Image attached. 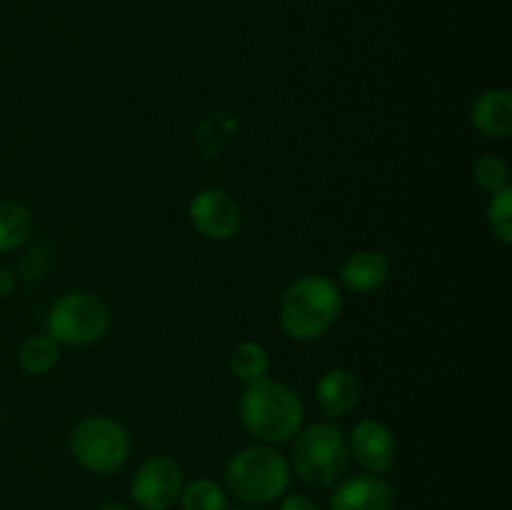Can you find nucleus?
<instances>
[{"mask_svg":"<svg viewBox=\"0 0 512 510\" xmlns=\"http://www.w3.org/2000/svg\"><path fill=\"white\" fill-rule=\"evenodd\" d=\"M280 328L290 340H318L343 315L340 288L323 273H303L280 295Z\"/></svg>","mask_w":512,"mask_h":510,"instance_id":"1","label":"nucleus"},{"mask_svg":"<svg viewBox=\"0 0 512 510\" xmlns=\"http://www.w3.org/2000/svg\"><path fill=\"white\" fill-rule=\"evenodd\" d=\"M243 428L265 445L288 443L298 435L305 420V405L298 390L288 383L265 378L245 385L238 400Z\"/></svg>","mask_w":512,"mask_h":510,"instance_id":"2","label":"nucleus"},{"mask_svg":"<svg viewBox=\"0 0 512 510\" xmlns=\"http://www.w3.org/2000/svg\"><path fill=\"white\" fill-rule=\"evenodd\" d=\"M288 458L273 445H248L230 455L223 470V488L243 505H265L283 498L290 485Z\"/></svg>","mask_w":512,"mask_h":510,"instance_id":"3","label":"nucleus"},{"mask_svg":"<svg viewBox=\"0 0 512 510\" xmlns=\"http://www.w3.org/2000/svg\"><path fill=\"white\" fill-rule=\"evenodd\" d=\"M290 470L310 488H335L345 478L350 465L348 435L333 420L300 428L293 438Z\"/></svg>","mask_w":512,"mask_h":510,"instance_id":"4","label":"nucleus"},{"mask_svg":"<svg viewBox=\"0 0 512 510\" xmlns=\"http://www.w3.org/2000/svg\"><path fill=\"white\" fill-rule=\"evenodd\" d=\"M70 455L80 468L95 475H113L128 463L130 433L108 415H88L78 420L68 438Z\"/></svg>","mask_w":512,"mask_h":510,"instance_id":"5","label":"nucleus"},{"mask_svg":"<svg viewBox=\"0 0 512 510\" xmlns=\"http://www.w3.org/2000/svg\"><path fill=\"white\" fill-rule=\"evenodd\" d=\"M110 328V310L98 295L88 290H68L58 295L45 315V333L60 345L85 348L105 338Z\"/></svg>","mask_w":512,"mask_h":510,"instance_id":"6","label":"nucleus"},{"mask_svg":"<svg viewBox=\"0 0 512 510\" xmlns=\"http://www.w3.org/2000/svg\"><path fill=\"white\" fill-rule=\"evenodd\" d=\"M185 485L183 468L170 455H150L130 480V495L140 510H170Z\"/></svg>","mask_w":512,"mask_h":510,"instance_id":"7","label":"nucleus"},{"mask_svg":"<svg viewBox=\"0 0 512 510\" xmlns=\"http://www.w3.org/2000/svg\"><path fill=\"white\" fill-rule=\"evenodd\" d=\"M188 218L205 240L225 243L238 235L243 225V210L228 190L203 188L190 198Z\"/></svg>","mask_w":512,"mask_h":510,"instance_id":"8","label":"nucleus"},{"mask_svg":"<svg viewBox=\"0 0 512 510\" xmlns=\"http://www.w3.org/2000/svg\"><path fill=\"white\" fill-rule=\"evenodd\" d=\"M350 458L370 475H385L395 465V453L398 443L395 435L383 420L363 418L355 423V428L348 435Z\"/></svg>","mask_w":512,"mask_h":510,"instance_id":"9","label":"nucleus"},{"mask_svg":"<svg viewBox=\"0 0 512 510\" xmlns=\"http://www.w3.org/2000/svg\"><path fill=\"white\" fill-rule=\"evenodd\" d=\"M328 510H395V488L383 475H353L335 485Z\"/></svg>","mask_w":512,"mask_h":510,"instance_id":"10","label":"nucleus"},{"mask_svg":"<svg viewBox=\"0 0 512 510\" xmlns=\"http://www.w3.org/2000/svg\"><path fill=\"white\" fill-rule=\"evenodd\" d=\"M338 275L343 288L350 290V293H378V290L388 283L390 263L380 250L360 248L343 260Z\"/></svg>","mask_w":512,"mask_h":510,"instance_id":"11","label":"nucleus"},{"mask_svg":"<svg viewBox=\"0 0 512 510\" xmlns=\"http://www.w3.org/2000/svg\"><path fill=\"white\" fill-rule=\"evenodd\" d=\"M315 400L328 420L345 418L360 400V380L348 368H330L315 385Z\"/></svg>","mask_w":512,"mask_h":510,"instance_id":"12","label":"nucleus"},{"mask_svg":"<svg viewBox=\"0 0 512 510\" xmlns=\"http://www.w3.org/2000/svg\"><path fill=\"white\" fill-rule=\"evenodd\" d=\"M470 123L485 138H508L512 133V95L505 88H490L470 105Z\"/></svg>","mask_w":512,"mask_h":510,"instance_id":"13","label":"nucleus"},{"mask_svg":"<svg viewBox=\"0 0 512 510\" xmlns=\"http://www.w3.org/2000/svg\"><path fill=\"white\" fill-rule=\"evenodd\" d=\"M33 235V215L23 203L0 200V255L23 248Z\"/></svg>","mask_w":512,"mask_h":510,"instance_id":"14","label":"nucleus"},{"mask_svg":"<svg viewBox=\"0 0 512 510\" xmlns=\"http://www.w3.org/2000/svg\"><path fill=\"white\" fill-rule=\"evenodd\" d=\"M228 365H230V373H233L240 383L250 385L268 378L270 355L268 350H265L260 343H255V340H243V343H238L233 348Z\"/></svg>","mask_w":512,"mask_h":510,"instance_id":"15","label":"nucleus"},{"mask_svg":"<svg viewBox=\"0 0 512 510\" xmlns=\"http://www.w3.org/2000/svg\"><path fill=\"white\" fill-rule=\"evenodd\" d=\"M60 358V343L48 333H33L20 343L18 368L28 375H45Z\"/></svg>","mask_w":512,"mask_h":510,"instance_id":"16","label":"nucleus"},{"mask_svg":"<svg viewBox=\"0 0 512 510\" xmlns=\"http://www.w3.org/2000/svg\"><path fill=\"white\" fill-rule=\"evenodd\" d=\"M178 500L183 510H230L228 490L213 478H195L185 483Z\"/></svg>","mask_w":512,"mask_h":510,"instance_id":"17","label":"nucleus"},{"mask_svg":"<svg viewBox=\"0 0 512 510\" xmlns=\"http://www.w3.org/2000/svg\"><path fill=\"white\" fill-rule=\"evenodd\" d=\"M473 180L480 190L488 195L500 193V190L510 188V168L503 158L493 153H485L475 158L473 163Z\"/></svg>","mask_w":512,"mask_h":510,"instance_id":"18","label":"nucleus"},{"mask_svg":"<svg viewBox=\"0 0 512 510\" xmlns=\"http://www.w3.org/2000/svg\"><path fill=\"white\" fill-rule=\"evenodd\" d=\"M488 225L503 245L512 243V188L490 195Z\"/></svg>","mask_w":512,"mask_h":510,"instance_id":"19","label":"nucleus"},{"mask_svg":"<svg viewBox=\"0 0 512 510\" xmlns=\"http://www.w3.org/2000/svg\"><path fill=\"white\" fill-rule=\"evenodd\" d=\"M280 510H320V505L303 493H285Z\"/></svg>","mask_w":512,"mask_h":510,"instance_id":"20","label":"nucleus"},{"mask_svg":"<svg viewBox=\"0 0 512 510\" xmlns=\"http://www.w3.org/2000/svg\"><path fill=\"white\" fill-rule=\"evenodd\" d=\"M13 288H15V275H13V270L0 268V298H5V295L13 293Z\"/></svg>","mask_w":512,"mask_h":510,"instance_id":"21","label":"nucleus"},{"mask_svg":"<svg viewBox=\"0 0 512 510\" xmlns=\"http://www.w3.org/2000/svg\"><path fill=\"white\" fill-rule=\"evenodd\" d=\"M98 510H133L128 503H120V500H110V503H103Z\"/></svg>","mask_w":512,"mask_h":510,"instance_id":"22","label":"nucleus"},{"mask_svg":"<svg viewBox=\"0 0 512 510\" xmlns=\"http://www.w3.org/2000/svg\"><path fill=\"white\" fill-rule=\"evenodd\" d=\"M233 510H263V508H260V505H238V508Z\"/></svg>","mask_w":512,"mask_h":510,"instance_id":"23","label":"nucleus"}]
</instances>
